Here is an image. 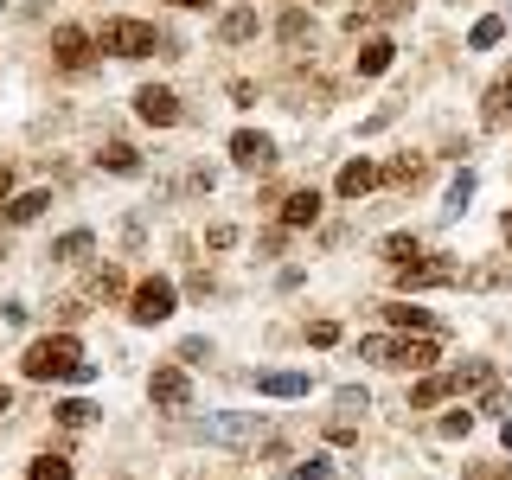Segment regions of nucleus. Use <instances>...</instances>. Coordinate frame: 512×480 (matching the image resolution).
Listing matches in <instances>:
<instances>
[{
  "mask_svg": "<svg viewBox=\"0 0 512 480\" xmlns=\"http://www.w3.org/2000/svg\"><path fill=\"white\" fill-rule=\"evenodd\" d=\"M20 372H26L32 384H52V378L90 384V378H96V365L84 359V346H77V333H45V340H32V346H26Z\"/></svg>",
  "mask_w": 512,
  "mask_h": 480,
  "instance_id": "1",
  "label": "nucleus"
},
{
  "mask_svg": "<svg viewBox=\"0 0 512 480\" xmlns=\"http://www.w3.org/2000/svg\"><path fill=\"white\" fill-rule=\"evenodd\" d=\"M359 359L372 365H410V372H423V365L442 359L436 333H423V340H391V333H372V340H359Z\"/></svg>",
  "mask_w": 512,
  "mask_h": 480,
  "instance_id": "2",
  "label": "nucleus"
},
{
  "mask_svg": "<svg viewBox=\"0 0 512 480\" xmlns=\"http://www.w3.org/2000/svg\"><path fill=\"white\" fill-rule=\"evenodd\" d=\"M96 52H109V58H148V52H160V32L148 20H103Z\"/></svg>",
  "mask_w": 512,
  "mask_h": 480,
  "instance_id": "3",
  "label": "nucleus"
},
{
  "mask_svg": "<svg viewBox=\"0 0 512 480\" xmlns=\"http://www.w3.org/2000/svg\"><path fill=\"white\" fill-rule=\"evenodd\" d=\"M173 282L167 276H148V282H135V295H128V314L141 320V327H160V320H173Z\"/></svg>",
  "mask_w": 512,
  "mask_h": 480,
  "instance_id": "4",
  "label": "nucleus"
},
{
  "mask_svg": "<svg viewBox=\"0 0 512 480\" xmlns=\"http://www.w3.org/2000/svg\"><path fill=\"white\" fill-rule=\"evenodd\" d=\"M448 282H455V263H442V256L397 263V295H423V288H448Z\"/></svg>",
  "mask_w": 512,
  "mask_h": 480,
  "instance_id": "5",
  "label": "nucleus"
},
{
  "mask_svg": "<svg viewBox=\"0 0 512 480\" xmlns=\"http://www.w3.org/2000/svg\"><path fill=\"white\" fill-rule=\"evenodd\" d=\"M135 116L148 128H173V122H180V96H173L167 84H141L135 90Z\"/></svg>",
  "mask_w": 512,
  "mask_h": 480,
  "instance_id": "6",
  "label": "nucleus"
},
{
  "mask_svg": "<svg viewBox=\"0 0 512 480\" xmlns=\"http://www.w3.org/2000/svg\"><path fill=\"white\" fill-rule=\"evenodd\" d=\"M52 58L64 64V71H90V58H96V39L84 26H58L52 32Z\"/></svg>",
  "mask_w": 512,
  "mask_h": 480,
  "instance_id": "7",
  "label": "nucleus"
},
{
  "mask_svg": "<svg viewBox=\"0 0 512 480\" xmlns=\"http://www.w3.org/2000/svg\"><path fill=\"white\" fill-rule=\"evenodd\" d=\"M231 160L244 173H263V167H276V141L263 128H244V135H231Z\"/></svg>",
  "mask_w": 512,
  "mask_h": 480,
  "instance_id": "8",
  "label": "nucleus"
},
{
  "mask_svg": "<svg viewBox=\"0 0 512 480\" xmlns=\"http://www.w3.org/2000/svg\"><path fill=\"white\" fill-rule=\"evenodd\" d=\"M148 397H154L160 410H186L192 404V378L180 372V365H160V372L148 378Z\"/></svg>",
  "mask_w": 512,
  "mask_h": 480,
  "instance_id": "9",
  "label": "nucleus"
},
{
  "mask_svg": "<svg viewBox=\"0 0 512 480\" xmlns=\"http://www.w3.org/2000/svg\"><path fill=\"white\" fill-rule=\"evenodd\" d=\"M192 436H205V442H256L263 436V416H212V423H192Z\"/></svg>",
  "mask_w": 512,
  "mask_h": 480,
  "instance_id": "10",
  "label": "nucleus"
},
{
  "mask_svg": "<svg viewBox=\"0 0 512 480\" xmlns=\"http://www.w3.org/2000/svg\"><path fill=\"white\" fill-rule=\"evenodd\" d=\"M384 180V167H378V160H346V167H340V180H333V192H340V199H365V192H372Z\"/></svg>",
  "mask_w": 512,
  "mask_h": 480,
  "instance_id": "11",
  "label": "nucleus"
},
{
  "mask_svg": "<svg viewBox=\"0 0 512 480\" xmlns=\"http://www.w3.org/2000/svg\"><path fill=\"white\" fill-rule=\"evenodd\" d=\"M314 218H320V192L314 186H301V192H288V199H282V231H308Z\"/></svg>",
  "mask_w": 512,
  "mask_h": 480,
  "instance_id": "12",
  "label": "nucleus"
},
{
  "mask_svg": "<svg viewBox=\"0 0 512 480\" xmlns=\"http://www.w3.org/2000/svg\"><path fill=\"white\" fill-rule=\"evenodd\" d=\"M480 122H487V128H506V122H512V71H506L487 96H480Z\"/></svg>",
  "mask_w": 512,
  "mask_h": 480,
  "instance_id": "13",
  "label": "nucleus"
},
{
  "mask_svg": "<svg viewBox=\"0 0 512 480\" xmlns=\"http://www.w3.org/2000/svg\"><path fill=\"white\" fill-rule=\"evenodd\" d=\"M455 397L461 391H493V384H500V372H493V359H468V365H455Z\"/></svg>",
  "mask_w": 512,
  "mask_h": 480,
  "instance_id": "14",
  "label": "nucleus"
},
{
  "mask_svg": "<svg viewBox=\"0 0 512 480\" xmlns=\"http://www.w3.org/2000/svg\"><path fill=\"white\" fill-rule=\"evenodd\" d=\"M308 372H256V391L263 397H308Z\"/></svg>",
  "mask_w": 512,
  "mask_h": 480,
  "instance_id": "15",
  "label": "nucleus"
},
{
  "mask_svg": "<svg viewBox=\"0 0 512 480\" xmlns=\"http://www.w3.org/2000/svg\"><path fill=\"white\" fill-rule=\"evenodd\" d=\"M45 205H52V192H13V199L0 205V218H7V224H32Z\"/></svg>",
  "mask_w": 512,
  "mask_h": 480,
  "instance_id": "16",
  "label": "nucleus"
},
{
  "mask_svg": "<svg viewBox=\"0 0 512 480\" xmlns=\"http://www.w3.org/2000/svg\"><path fill=\"white\" fill-rule=\"evenodd\" d=\"M442 397H455V378H448V372H429V378L410 391V410H436Z\"/></svg>",
  "mask_w": 512,
  "mask_h": 480,
  "instance_id": "17",
  "label": "nucleus"
},
{
  "mask_svg": "<svg viewBox=\"0 0 512 480\" xmlns=\"http://www.w3.org/2000/svg\"><path fill=\"white\" fill-rule=\"evenodd\" d=\"M391 58H397L391 39H365L359 45V77H384V71H391Z\"/></svg>",
  "mask_w": 512,
  "mask_h": 480,
  "instance_id": "18",
  "label": "nucleus"
},
{
  "mask_svg": "<svg viewBox=\"0 0 512 480\" xmlns=\"http://www.w3.org/2000/svg\"><path fill=\"white\" fill-rule=\"evenodd\" d=\"M218 39H224V45H244V39H256V13H250V7H231V13L218 20Z\"/></svg>",
  "mask_w": 512,
  "mask_h": 480,
  "instance_id": "19",
  "label": "nucleus"
},
{
  "mask_svg": "<svg viewBox=\"0 0 512 480\" xmlns=\"http://www.w3.org/2000/svg\"><path fill=\"white\" fill-rule=\"evenodd\" d=\"M90 250H96V237H90V231H64L58 244H52V263H84Z\"/></svg>",
  "mask_w": 512,
  "mask_h": 480,
  "instance_id": "20",
  "label": "nucleus"
},
{
  "mask_svg": "<svg viewBox=\"0 0 512 480\" xmlns=\"http://www.w3.org/2000/svg\"><path fill=\"white\" fill-rule=\"evenodd\" d=\"M416 256H423V244H416V231H391V237H384V263H416Z\"/></svg>",
  "mask_w": 512,
  "mask_h": 480,
  "instance_id": "21",
  "label": "nucleus"
},
{
  "mask_svg": "<svg viewBox=\"0 0 512 480\" xmlns=\"http://www.w3.org/2000/svg\"><path fill=\"white\" fill-rule=\"evenodd\" d=\"M384 320H391V327H423V333H436V320H429L423 308H410V295L391 301V308H384Z\"/></svg>",
  "mask_w": 512,
  "mask_h": 480,
  "instance_id": "22",
  "label": "nucleus"
},
{
  "mask_svg": "<svg viewBox=\"0 0 512 480\" xmlns=\"http://www.w3.org/2000/svg\"><path fill=\"white\" fill-rule=\"evenodd\" d=\"M423 173H429V160H391V167H384V180H391V186H423Z\"/></svg>",
  "mask_w": 512,
  "mask_h": 480,
  "instance_id": "23",
  "label": "nucleus"
},
{
  "mask_svg": "<svg viewBox=\"0 0 512 480\" xmlns=\"http://www.w3.org/2000/svg\"><path fill=\"white\" fill-rule=\"evenodd\" d=\"M468 199H474V173L461 167V173H455V186H448V205H442V212H448V218H461V212H468Z\"/></svg>",
  "mask_w": 512,
  "mask_h": 480,
  "instance_id": "24",
  "label": "nucleus"
},
{
  "mask_svg": "<svg viewBox=\"0 0 512 480\" xmlns=\"http://www.w3.org/2000/svg\"><path fill=\"white\" fill-rule=\"evenodd\" d=\"M512 276V269H500V263H480V269H461V288H500Z\"/></svg>",
  "mask_w": 512,
  "mask_h": 480,
  "instance_id": "25",
  "label": "nucleus"
},
{
  "mask_svg": "<svg viewBox=\"0 0 512 480\" xmlns=\"http://www.w3.org/2000/svg\"><path fill=\"white\" fill-rule=\"evenodd\" d=\"M90 416H96V404H84V397H64V404H58L64 429H90Z\"/></svg>",
  "mask_w": 512,
  "mask_h": 480,
  "instance_id": "26",
  "label": "nucleus"
},
{
  "mask_svg": "<svg viewBox=\"0 0 512 480\" xmlns=\"http://www.w3.org/2000/svg\"><path fill=\"white\" fill-rule=\"evenodd\" d=\"M500 39H506V20H493V13H487V20H474V32H468L474 52H487V45H500Z\"/></svg>",
  "mask_w": 512,
  "mask_h": 480,
  "instance_id": "27",
  "label": "nucleus"
},
{
  "mask_svg": "<svg viewBox=\"0 0 512 480\" xmlns=\"http://www.w3.org/2000/svg\"><path fill=\"white\" fill-rule=\"evenodd\" d=\"M26 480H71V461H64V455H39L26 468Z\"/></svg>",
  "mask_w": 512,
  "mask_h": 480,
  "instance_id": "28",
  "label": "nucleus"
},
{
  "mask_svg": "<svg viewBox=\"0 0 512 480\" xmlns=\"http://www.w3.org/2000/svg\"><path fill=\"white\" fill-rule=\"evenodd\" d=\"M96 160H103L109 173H141V154H135V148H122V141H116V148H103Z\"/></svg>",
  "mask_w": 512,
  "mask_h": 480,
  "instance_id": "29",
  "label": "nucleus"
},
{
  "mask_svg": "<svg viewBox=\"0 0 512 480\" xmlns=\"http://www.w3.org/2000/svg\"><path fill=\"white\" fill-rule=\"evenodd\" d=\"M276 32H282L288 45H301V39H308V13H301V7H288L282 20H276Z\"/></svg>",
  "mask_w": 512,
  "mask_h": 480,
  "instance_id": "30",
  "label": "nucleus"
},
{
  "mask_svg": "<svg viewBox=\"0 0 512 480\" xmlns=\"http://www.w3.org/2000/svg\"><path fill=\"white\" fill-rule=\"evenodd\" d=\"M288 480H327V461H320V455L295 461V468H288Z\"/></svg>",
  "mask_w": 512,
  "mask_h": 480,
  "instance_id": "31",
  "label": "nucleus"
},
{
  "mask_svg": "<svg viewBox=\"0 0 512 480\" xmlns=\"http://www.w3.org/2000/svg\"><path fill=\"white\" fill-rule=\"evenodd\" d=\"M308 340H314V346H340V320H314Z\"/></svg>",
  "mask_w": 512,
  "mask_h": 480,
  "instance_id": "32",
  "label": "nucleus"
},
{
  "mask_svg": "<svg viewBox=\"0 0 512 480\" xmlns=\"http://www.w3.org/2000/svg\"><path fill=\"white\" fill-rule=\"evenodd\" d=\"M468 429H474V410H448L442 416V436H468Z\"/></svg>",
  "mask_w": 512,
  "mask_h": 480,
  "instance_id": "33",
  "label": "nucleus"
},
{
  "mask_svg": "<svg viewBox=\"0 0 512 480\" xmlns=\"http://www.w3.org/2000/svg\"><path fill=\"white\" fill-rule=\"evenodd\" d=\"M96 295H103V301L122 295V276H116V269H96Z\"/></svg>",
  "mask_w": 512,
  "mask_h": 480,
  "instance_id": "34",
  "label": "nucleus"
},
{
  "mask_svg": "<svg viewBox=\"0 0 512 480\" xmlns=\"http://www.w3.org/2000/svg\"><path fill=\"white\" fill-rule=\"evenodd\" d=\"M205 244H212V250H231L237 231H231V224H212V237H205Z\"/></svg>",
  "mask_w": 512,
  "mask_h": 480,
  "instance_id": "35",
  "label": "nucleus"
},
{
  "mask_svg": "<svg viewBox=\"0 0 512 480\" xmlns=\"http://www.w3.org/2000/svg\"><path fill=\"white\" fill-rule=\"evenodd\" d=\"M340 410H352V416L365 410V391H359V384H346V391H340Z\"/></svg>",
  "mask_w": 512,
  "mask_h": 480,
  "instance_id": "36",
  "label": "nucleus"
},
{
  "mask_svg": "<svg viewBox=\"0 0 512 480\" xmlns=\"http://www.w3.org/2000/svg\"><path fill=\"white\" fill-rule=\"evenodd\" d=\"M7 199H13V167L0 160V205H7Z\"/></svg>",
  "mask_w": 512,
  "mask_h": 480,
  "instance_id": "37",
  "label": "nucleus"
},
{
  "mask_svg": "<svg viewBox=\"0 0 512 480\" xmlns=\"http://www.w3.org/2000/svg\"><path fill=\"white\" fill-rule=\"evenodd\" d=\"M500 448H506V455H512V416H506V423H500Z\"/></svg>",
  "mask_w": 512,
  "mask_h": 480,
  "instance_id": "38",
  "label": "nucleus"
},
{
  "mask_svg": "<svg viewBox=\"0 0 512 480\" xmlns=\"http://www.w3.org/2000/svg\"><path fill=\"white\" fill-rule=\"evenodd\" d=\"M474 480H512V461H506V468H500V474H487V468H480Z\"/></svg>",
  "mask_w": 512,
  "mask_h": 480,
  "instance_id": "39",
  "label": "nucleus"
},
{
  "mask_svg": "<svg viewBox=\"0 0 512 480\" xmlns=\"http://www.w3.org/2000/svg\"><path fill=\"white\" fill-rule=\"evenodd\" d=\"M13 410V391H7V384H0V416H7Z\"/></svg>",
  "mask_w": 512,
  "mask_h": 480,
  "instance_id": "40",
  "label": "nucleus"
},
{
  "mask_svg": "<svg viewBox=\"0 0 512 480\" xmlns=\"http://www.w3.org/2000/svg\"><path fill=\"white\" fill-rule=\"evenodd\" d=\"M500 237H506V250H512V212H506V224H500Z\"/></svg>",
  "mask_w": 512,
  "mask_h": 480,
  "instance_id": "41",
  "label": "nucleus"
},
{
  "mask_svg": "<svg viewBox=\"0 0 512 480\" xmlns=\"http://www.w3.org/2000/svg\"><path fill=\"white\" fill-rule=\"evenodd\" d=\"M173 7H212V0H173Z\"/></svg>",
  "mask_w": 512,
  "mask_h": 480,
  "instance_id": "42",
  "label": "nucleus"
}]
</instances>
